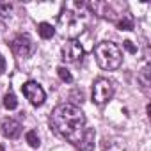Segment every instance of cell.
<instances>
[{"label":"cell","mask_w":151,"mask_h":151,"mask_svg":"<svg viewBox=\"0 0 151 151\" xmlns=\"http://www.w3.org/2000/svg\"><path fill=\"white\" fill-rule=\"evenodd\" d=\"M52 128L62 139L69 140L71 144L78 146L84 132H86V116L84 112L73 103H60L53 109L50 116Z\"/></svg>","instance_id":"6da1fadb"},{"label":"cell","mask_w":151,"mask_h":151,"mask_svg":"<svg viewBox=\"0 0 151 151\" xmlns=\"http://www.w3.org/2000/svg\"><path fill=\"white\" fill-rule=\"evenodd\" d=\"M89 23V11L87 4L84 2H68L62 7V13L59 14V25L62 29V34L75 39L84 32V29Z\"/></svg>","instance_id":"7a4b0ae2"},{"label":"cell","mask_w":151,"mask_h":151,"mask_svg":"<svg viewBox=\"0 0 151 151\" xmlns=\"http://www.w3.org/2000/svg\"><path fill=\"white\" fill-rule=\"evenodd\" d=\"M94 57H96L98 66L101 69H105V71H114L123 62V52L112 41H101V43H98L94 46Z\"/></svg>","instance_id":"3957f363"},{"label":"cell","mask_w":151,"mask_h":151,"mask_svg":"<svg viewBox=\"0 0 151 151\" xmlns=\"http://www.w3.org/2000/svg\"><path fill=\"white\" fill-rule=\"evenodd\" d=\"M114 96V84L109 78H96L93 84V101L98 105H105L107 101H110Z\"/></svg>","instance_id":"277c9868"},{"label":"cell","mask_w":151,"mask_h":151,"mask_svg":"<svg viewBox=\"0 0 151 151\" xmlns=\"http://www.w3.org/2000/svg\"><path fill=\"white\" fill-rule=\"evenodd\" d=\"M11 50L14 55L22 57V59H27L30 55H34L36 52V43L30 39L29 34H18L13 41H11Z\"/></svg>","instance_id":"5b68a950"},{"label":"cell","mask_w":151,"mask_h":151,"mask_svg":"<svg viewBox=\"0 0 151 151\" xmlns=\"http://www.w3.org/2000/svg\"><path fill=\"white\" fill-rule=\"evenodd\" d=\"M22 93H23V96H25V98L34 105V107L43 105V103H45V100H46L45 89H43L37 82H34V80L25 82V84L22 86Z\"/></svg>","instance_id":"8992f818"},{"label":"cell","mask_w":151,"mask_h":151,"mask_svg":"<svg viewBox=\"0 0 151 151\" xmlns=\"http://www.w3.org/2000/svg\"><path fill=\"white\" fill-rule=\"evenodd\" d=\"M84 57V48L77 39H69L62 46V60L64 62H78Z\"/></svg>","instance_id":"52a82bcc"},{"label":"cell","mask_w":151,"mask_h":151,"mask_svg":"<svg viewBox=\"0 0 151 151\" xmlns=\"http://www.w3.org/2000/svg\"><path fill=\"white\" fill-rule=\"evenodd\" d=\"M87 7L94 13V14H98V16H101V18H109V20H114L116 22V16H123V14H117L116 11H114V7H112V4H109V2H91V4H87Z\"/></svg>","instance_id":"ba28073f"},{"label":"cell","mask_w":151,"mask_h":151,"mask_svg":"<svg viewBox=\"0 0 151 151\" xmlns=\"http://www.w3.org/2000/svg\"><path fill=\"white\" fill-rule=\"evenodd\" d=\"M0 130H2V135L6 139H18L22 135V124L16 119H11V117L2 119V123H0Z\"/></svg>","instance_id":"9c48e42d"},{"label":"cell","mask_w":151,"mask_h":151,"mask_svg":"<svg viewBox=\"0 0 151 151\" xmlns=\"http://www.w3.org/2000/svg\"><path fill=\"white\" fill-rule=\"evenodd\" d=\"M149 69H151L149 66H144V68L139 71V75H137V82L140 84V87H142L144 93H147V87L151 86V77H149L151 71H149Z\"/></svg>","instance_id":"30bf717a"},{"label":"cell","mask_w":151,"mask_h":151,"mask_svg":"<svg viewBox=\"0 0 151 151\" xmlns=\"http://www.w3.org/2000/svg\"><path fill=\"white\" fill-rule=\"evenodd\" d=\"M93 146H94V130L93 128H86L84 137H82L78 147L84 149V151H89V149H93Z\"/></svg>","instance_id":"8fae6325"},{"label":"cell","mask_w":151,"mask_h":151,"mask_svg":"<svg viewBox=\"0 0 151 151\" xmlns=\"http://www.w3.org/2000/svg\"><path fill=\"white\" fill-rule=\"evenodd\" d=\"M116 27L119 30H133V18H132V14L126 13L119 20H116Z\"/></svg>","instance_id":"7c38bea8"},{"label":"cell","mask_w":151,"mask_h":151,"mask_svg":"<svg viewBox=\"0 0 151 151\" xmlns=\"http://www.w3.org/2000/svg\"><path fill=\"white\" fill-rule=\"evenodd\" d=\"M37 32H39V36L43 39H52L55 36V27L50 25V23H46V22H43V23L37 25Z\"/></svg>","instance_id":"4fadbf2b"},{"label":"cell","mask_w":151,"mask_h":151,"mask_svg":"<svg viewBox=\"0 0 151 151\" xmlns=\"http://www.w3.org/2000/svg\"><path fill=\"white\" fill-rule=\"evenodd\" d=\"M25 140L29 142V146H30V147H39V146H41V140H39V135H37V132H36V130L27 132Z\"/></svg>","instance_id":"5bb4252c"},{"label":"cell","mask_w":151,"mask_h":151,"mask_svg":"<svg viewBox=\"0 0 151 151\" xmlns=\"http://www.w3.org/2000/svg\"><path fill=\"white\" fill-rule=\"evenodd\" d=\"M4 107H6L7 110H14V109L18 107V100H16V96H14L13 93H7V94L4 96Z\"/></svg>","instance_id":"9a60e30c"},{"label":"cell","mask_w":151,"mask_h":151,"mask_svg":"<svg viewBox=\"0 0 151 151\" xmlns=\"http://www.w3.org/2000/svg\"><path fill=\"white\" fill-rule=\"evenodd\" d=\"M57 75H59V78H60L62 82H66V84H71V82H73V77H71L69 69H66L64 66H59V68H57Z\"/></svg>","instance_id":"2e32d148"},{"label":"cell","mask_w":151,"mask_h":151,"mask_svg":"<svg viewBox=\"0 0 151 151\" xmlns=\"http://www.w3.org/2000/svg\"><path fill=\"white\" fill-rule=\"evenodd\" d=\"M13 13V4L11 2H0V16L7 18Z\"/></svg>","instance_id":"e0dca14e"},{"label":"cell","mask_w":151,"mask_h":151,"mask_svg":"<svg viewBox=\"0 0 151 151\" xmlns=\"http://www.w3.org/2000/svg\"><path fill=\"white\" fill-rule=\"evenodd\" d=\"M4 71H6V59L0 53V75H4Z\"/></svg>","instance_id":"ac0fdd59"},{"label":"cell","mask_w":151,"mask_h":151,"mask_svg":"<svg viewBox=\"0 0 151 151\" xmlns=\"http://www.w3.org/2000/svg\"><path fill=\"white\" fill-rule=\"evenodd\" d=\"M124 46H126V50H130L132 53H135V52H137V48L132 45V41H124Z\"/></svg>","instance_id":"d6986e66"}]
</instances>
